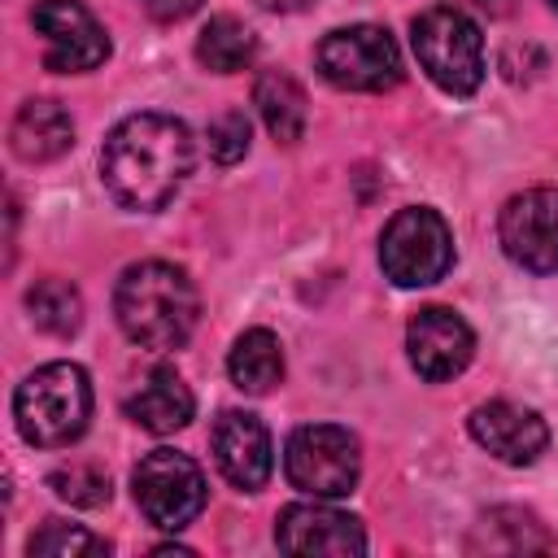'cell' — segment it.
<instances>
[{
    "mask_svg": "<svg viewBox=\"0 0 558 558\" xmlns=\"http://www.w3.org/2000/svg\"><path fill=\"white\" fill-rule=\"evenodd\" d=\"M192 135L170 113H131L122 118L100 148L105 192L135 214H157L174 201L192 170Z\"/></svg>",
    "mask_w": 558,
    "mask_h": 558,
    "instance_id": "1",
    "label": "cell"
},
{
    "mask_svg": "<svg viewBox=\"0 0 558 558\" xmlns=\"http://www.w3.org/2000/svg\"><path fill=\"white\" fill-rule=\"evenodd\" d=\"M113 314L140 349H179L196 327L201 296L187 270L170 262H135L113 288Z\"/></svg>",
    "mask_w": 558,
    "mask_h": 558,
    "instance_id": "2",
    "label": "cell"
},
{
    "mask_svg": "<svg viewBox=\"0 0 558 558\" xmlns=\"http://www.w3.org/2000/svg\"><path fill=\"white\" fill-rule=\"evenodd\" d=\"M13 418L26 445L61 449L87 432L92 418V379L78 362H48L31 371L13 392Z\"/></svg>",
    "mask_w": 558,
    "mask_h": 558,
    "instance_id": "3",
    "label": "cell"
},
{
    "mask_svg": "<svg viewBox=\"0 0 558 558\" xmlns=\"http://www.w3.org/2000/svg\"><path fill=\"white\" fill-rule=\"evenodd\" d=\"M410 44L427 78L449 96H471L484 83V35L480 26L453 9L436 4L410 22Z\"/></svg>",
    "mask_w": 558,
    "mask_h": 558,
    "instance_id": "4",
    "label": "cell"
},
{
    "mask_svg": "<svg viewBox=\"0 0 558 558\" xmlns=\"http://www.w3.org/2000/svg\"><path fill=\"white\" fill-rule=\"evenodd\" d=\"M379 266L397 288H427L445 279L453 266L449 222L427 205L397 209L379 235Z\"/></svg>",
    "mask_w": 558,
    "mask_h": 558,
    "instance_id": "5",
    "label": "cell"
},
{
    "mask_svg": "<svg viewBox=\"0 0 558 558\" xmlns=\"http://www.w3.org/2000/svg\"><path fill=\"white\" fill-rule=\"evenodd\" d=\"M283 475L292 488L336 501L357 488L362 475V449L349 427L336 423H305L283 445Z\"/></svg>",
    "mask_w": 558,
    "mask_h": 558,
    "instance_id": "6",
    "label": "cell"
},
{
    "mask_svg": "<svg viewBox=\"0 0 558 558\" xmlns=\"http://www.w3.org/2000/svg\"><path fill=\"white\" fill-rule=\"evenodd\" d=\"M314 65L340 92H388L401 83V48L388 26L375 22L327 31L314 48Z\"/></svg>",
    "mask_w": 558,
    "mask_h": 558,
    "instance_id": "7",
    "label": "cell"
},
{
    "mask_svg": "<svg viewBox=\"0 0 558 558\" xmlns=\"http://www.w3.org/2000/svg\"><path fill=\"white\" fill-rule=\"evenodd\" d=\"M131 493L153 527L179 532L205 510V471L179 449H153L131 471Z\"/></svg>",
    "mask_w": 558,
    "mask_h": 558,
    "instance_id": "8",
    "label": "cell"
},
{
    "mask_svg": "<svg viewBox=\"0 0 558 558\" xmlns=\"http://www.w3.org/2000/svg\"><path fill=\"white\" fill-rule=\"evenodd\" d=\"M31 26L44 35V65L57 74H83L109 57L105 26L78 0H35Z\"/></svg>",
    "mask_w": 558,
    "mask_h": 558,
    "instance_id": "9",
    "label": "cell"
},
{
    "mask_svg": "<svg viewBox=\"0 0 558 558\" xmlns=\"http://www.w3.org/2000/svg\"><path fill=\"white\" fill-rule=\"evenodd\" d=\"M506 257L532 275L558 270V187H527L506 201L497 218Z\"/></svg>",
    "mask_w": 558,
    "mask_h": 558,
    "instance_id": "10",
    "label": "cell"
},
{
    "mask_svg": "<svg viewBox=\"0 0 558 558\" xmlns=\"http://www.w3.org/2000/svg\"><path fill=\"white\" fill-rule=\"evenodd\" d=\"M405 349H410V366L427 384H445V379L462 375L466 362L475 357V331L466 327V318L458 310L423 305L405 327Z\"/></svg>",
    "mask_w": 558,
    "mask_h": 558,
    "instance_id": "11",
    "label": "cell"
},
{
    "mask_svg": "<svg viewBox=\"0 0 558 558\" xmlns=\"http://www.w3.org/2000/svg\"><path fill=\"white\" fill-rule=\"evenodd\" d=\"M275 545L283 554H331V558H349V554H366V532L362 519L323 506V497L288 506L275 519Z\"/></svg>",
    "mask_w": 558,
    "mask_h": 558,
    "instance_id": "12",
    "label": "cell"
},
{
    "mask_svg": "<svg viewBox=\"0 0 558 558\" xmlns=\"http://www.w3.org/2000/svg\"><path fill=\"white\" fill-rule=\"evenodd\" d=\"M471 436L480 449H488L493 458L510 462V466H532L545 445H549V427L536 410L514 405V401H484L471 410L466 418Z\"/></svg>",
    "mask_w": 558,
    "mask_h": 558,
    "instance_id": "13",
    "label": "cell"
},
{
    "mask_svg": "<svg viewBox=\"0 0 558 558\" xmlns=\"http://www.w3.org/2000/svg\"><path fill=\"white\" fill-rule=\"evenodd\" d=\"M214 462L227 475V484L257 493L275 471V449H270L266 423L248 410H222L214 423Z\"/></svg>",
    "mask_w": 558,
    "mask_h": 558,
    "instance_id": "14",
    "label": "cell"
},
{
    "mask_svg": "<svg viewBox=\"0 0 558 558\" xmlns=\"http://www.w3.org/2000/svg\"><path fill=\"white\" fill-rule=\"evenodd\" d=\"M192 410H196L192 388L183 384V375L174 366H153L144 375V384L126 397V414L144 432H153V436H170V432L187 427L192 423Z\"/></svg>",
    "mask_w": 558,
    "mask_h": 558,
    "instance_id": "15",
    "label": "cell"
},
{
    "mask_svg": "<svg viewBox=\"0 0 558 558\" xmlns=\"http://www.w3.org/2000/svg\"><path fill=\"white\" fill-rule=\"evenodd\" d=\"M9 144L22 161L39 166V161H57L61 153H70L74 144V122L70 113L48 100V96H35L26 100L17 113H13V126H9Z\"/></svg>",
    "mask_w": 558,
    "mask_h": 558,
    "instance_id": "16",
    "label": "cell"
},
{
    "mask_svg": "<svg viewBox=\"0 0 558 558\" xmlns=\"http://www.w3.org/2000/svg\"><path fill=\"white\" fill-rule=\"evenodd\" d=\"M253 105H257L266 131H270L279 144H296V140L305 135L310 109H305V92H301V83H296L292 74H283V70H262L257 83H253Z\"/></svg>",
    "mask_w": 558,
    "mask_h": 558,
    "instance_id": "17",
    "label": "cell"
},
{
    "mask_svg": "<svg viewBox=\"0 0 558 558\" xmlns=\"http://www.w3.org/2000/svg\"><path fill=\"white\" fill-rule=\"evenodd\" d=\"M227 371H231V384L248 397H266L279 379H283V344L275 331L266 327H248L235 344H231V357H227Z\"/></svg>",
    "mask_w": 558,
    "mask_h": 558,
    "instance_id": "18",
    "label": "cell"
},
{
    "mask_svg": "<svg viewBox=\"0 0 558 558\" xmlns=\"http://www.w3.org/2000/svg\"><path fill=\"white\" fill-rule=\"evenodd\" d=\"M558 541L545 532V523L532 510L519 506H497L475 523L471 549H488V554H532V549H554Z\"/></svg>",
    "mask_w": 558,
    "mask_h": 558,
    "instance_id": "19",
    "label": "cell"
},
{
    "mask_svg": "<svg viewBox=\"0 0 558 558\" xmlns=\"http://www.w3.org/2000/svg\"><path fill=\"white\" fill-rule=\"evenodd\" d=\"M253 52H257L253 31H248L240 17H231V13L209 17V22L201 26V35H196V57H201V65L214 70V74H235V70H244V65L253 61Z\"/></svg>",
    "mask_w": 558,
    "mask_h": 558,
    "instance_id": "20",
    "label": "cell"
},
{
    "mask_svg": "<svg viewBox=\"0 0 558 558\" xmlns=\"http://www.w3.org/2000/svg\"><path fill=\"white\" fill-rule=\"evenodd\" d=\"M26 310H31V323L48 336H74L78 323H83V296L70 279H35L26 288Z\"/></svg>",
    "mask_w": 558,
    "mask_h": 558,
    "instance_id": "21",
    "label": "cell"
},
{
    "mask_svg": "<svg viewBox=\"0 0 558 558\" xmlns=\"http://www.w3.org/2000/svg\"><path fill=\"white\" fill-rule=\"evenodd\" d=\"M26 554L35 558H105L109 554V541L78 527V523H65V519H44V527L26 541Z\"/></svg>",
    "mask_w": 558,
    "mask_h": 558,
    "instance_id": "22",
    "label": "cell"
},
{
    "mask_svg": "<svg viewBox=\"0 0 558 558\" xmlns=\"http://www.w3.org/2000/svg\"><path fill=\"white\" fill-rule=\"evenodd\" d=\"M48 488H52L61 501H70V506H87V510L109 501V475L96 471V466H83V462H74V466H57V471L48 475Z\"/></svg>",
    "mask_w": 558,
    "mask_h": 558,
    "instance_id": "23",
    "label": "cell"
},
{
    "mask_svg": "<svg viewBox=\"0 0 558 558\" xmlns=\"http://www.w3.org/2000/svg\"><path fill=\"white\" fill-rule=\"evenodd\" d=\"M205 140H209V157L218 166H231V161H240L248 153V118L240 109H227V113H218L209 122Z\"/></svg>",
    "mask_w": 558,
    "mask_h": 558,
    "instance_id": "24",
    "label": "cell"
},
{
    "mask_svg": "<svg viewBox=\"0 0 558 558\" xmlns=\"http://www.w3.org/2000/svg\"><path fill=\"white\" fill-rule=\"evenodd\" d=\"M140 4L157 22H183V17H192L201 9V0H140Z\"/></svg>",
    "mask_w": 558,
    "mask_h": 558,
    "instance_id": "25",
    "label": "cell"
},
{
    "mask_svg": "<svg viewBox=\"0 0 558 558\" xmlns=\"http://www.w3.org/2000/svg\"><path fill=\"white\" fill-rule=\"evenodd\" d=\"M466 4L480 9V13H488V17H506L514 9V0H466Z\"/></svg>",
    "mask_w": 558,
    "mask_h": 558,
    "instance_id": "26",
    "label": "cell"
},
{
    "mask_svg": "<svg viewBox=\"0 0 558 558\" xmlns=\"http://www.w3.org/2000/svg\"><path fill=\"white\" fill-rule=\"evenodd\" d=\"M262 9H270V13H301V9H310L314 0H257Z\"/></svg>",
    "mask_w": 558,
    "mask_h": 558,
    "instance_id": "27",
    "label": "cell"
},
{
    "mask_svg": "<svg viewBox=\"0 0 558 558\" xmlns=\"http://www.w3.org/2000/svg\"><path fill=\"white\" fill-rule=\"evenodd\" d=\"M549 9H554V13H558V0H549Z\"/></svg>",
    "mask_w": 558,
    "mask_h": 558,
    "instance_id": "28",
    "label": "cell"
}]
</instances>
